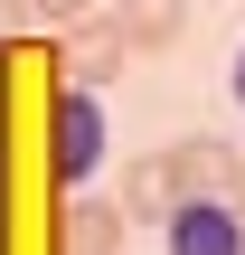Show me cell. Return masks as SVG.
Returning <instances> with one entry per match:
<instances>
[{"label":"cell","mask_w":245,"mask_h":255,"mask_svg":"<svg viewBox=\"0 0 245 255\" xmlns=\"http://www.w3.org/2000/svg\"><path fill=\"white\" fill-rule=\"evenodd\" d=\"M104 151H113L104 104H94L85 85H66V95H57V114H47V161H57V180H66V189H85V180L104 170Z\"/></svg>","instance_id":"cell-1"},{"label":"cell","mask_w":245,"mask_h":255,"mask_svg":"<svg viewBox=\"0 0 245 255\" xmlns=\"http://www.w3.org/2000/svg\"><path fill=\"white\" fill-rule=\"evenodd\" d=\"M161 255H245V218L227 199H179L161 218Z\"/></svg>","instance_id":"cell-2"},{"label":"cell","mask_w":245,"mask_h":255,"mask_svg":"<svg viewBox=\"0 0 245 255\" xmlns=\"http://www.w3.org/2000/svg\"><path fill=\"white\" fill-rule=\"evenodd\" d=\"M123 57H132V47H123V28H113L104 9L66 19V85H85V95H94L104 76H123Z\"/></svg>","instance_id":"cell-3"},{"label":"cell","mask_w":245,"mask_h":255,"mask_svg":"<svg viewBox=\"0 0 245 255\" xmlns=\"http://www.w3.org/2000/svg\"><path fill=\"white\" fill-rule=\"evenodd\" d=\"M227 161H236V151H227L217 132H189V142H170V151H161L170 208H179V199H217V189H227Z\"/></svg>","instance_id":"cell-4"},{"label":"cell","mask_w":245,"mask_h":255,"mask_svg":"<svg viewBox=\"0 0 245 255\" xmlns=\"http://www.w3.org/2000/svg\"><path fill=\"white\" fill-rule=\"evenodd\" d=\"M104 19L123 28V47H170V38L189 28V0H113Z\"/></svg>","instance_id":"cell-5"},{"label":"cell","mask_w":245,"mask_h":255,"mask_svg":"<svg viewBox=\"0 0 245 255\" xmlns=\"http://www.w3.org/2000/svg\"><path fill=\"white\" fill-rule=\"evenodd\" d=\"M123 227H132V218H123L113 199H76V208H66V255H123Z\"/></svg>","instance_id":"cell-6"},{"label":"cell","mask_w":245,"mask_h":255,"mask_svg":"<svg viewBox=\"0 0 245 255\" xmlns=\"http://www.w3.org/2000/svg\"><path fill=\"white\" fill-rule=\"evenodd\" d=\"M113 208H123L132 227H161V218H170V180H161V151L123 170V199H113Z\"/></svg>","instance_id":"cell-7"},{"label":"cell","mask_w":245,"mask_h":255,"mask_svg":"<svg viewBox=\"0 0 245 255\" xmlns=\"http://www.w3.org/2000/svg\"><path fill=\"white\" fill-rule=\"evenodd\" d=\"M28 9H38V19H57V28H66V19H85V9H94V0H28Z\"/></svg>","instance_id":"cell-8"},{"label":"cell","mask_w":245,"mask_h":255,"mask_svg":"<svg viewBox=\"0 0 245 255\" xmlns=\"http://www.w3.org/2000/svg\"><path fill=\"white\" fill-rule=\"evenodd\" d=\"M217 199H227V208H236V218H245V151H236V161H227V189H217Z\"/></svg>","instance_id":"cell-9"},{"label":"cell","mask_w":245,"mask_h":255,"mask_svg":"<svg viewBox=\"0 0 245 255\" xmlns=\"http://www.w3.org/2000/svg\"><path fill=\"white\" fill-rule=\"evenodd\" d=\"M19 19H28V0H0V38H9V28H19Z\"/></svg>","instance_id":"cell-10"},{"label":"cell","mask_w":245,"mask_h":255,"mask_svg":"<svg viewBox=\"0 0 245 255\" xmlns=\"http://www.w3.org/2000/svg\"><path fill=\"white\" fill-rule=\"evenodd\" d=\"M227 95H236V104H245V47H236V66H227Z\"/></svg>","instance_id":"cell-11"}]
</instances>
